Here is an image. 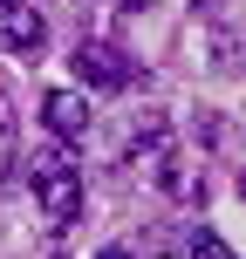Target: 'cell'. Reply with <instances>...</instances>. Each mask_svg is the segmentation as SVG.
Wrapping results in <instances>:
<instances>
[{
  "mask_svg": "<svg viewBox=\"0 0 246 259\" xmlns=\"http://www.w3.org/2000/svg\"><path fill=\"white\" fill-rule=\"evenodd\" d=\"M14 137V103H7V89H0V143Z\"/></svg>",
  "mask_w": 246,
  "mask_h": 259,
  "instance_id": "obj_6",
  "label": "cell"
},
{
  "mask_svg": "<svg viewBox=\"0 0 246 259\" xmlns=\"http://www.w3.org/2000/svg\"><path fill=\"white\" fill-rule=\"evenodd\" d=\"M76 82H89V89H130V55L110 48V41H76Z\"/></svg>",
  "mask_w": 246,
  "mask_h": 259,
  "instance_id": "obj_2",
  "label": "cell"
},
{
  "mask_svg": "<svg viewBox=\"0 0 246 259\" xmlns=\"http://www.w3.org/2000/svg\"><path fill=\"white\" fill-rule=\"evenodd\" d=\"M117 7H144V0H117Z\"/></svg>",
  "mask_w": 246,
  "mask_h": 259,
  "instance_id": "obj_8",
  "label": "cell"
},
{
  "mask_svg": "<svg viewBox=\"0 0 246 259\" xmlns=\"http://www.w3.org/2000/svg\"><path fill=\"white\" fill-rule=\"evenodd\" d=\"M27 184H34V205L48 211V225H68L82 211V170L62 150H34L27 157Z\"/></svg>",
  "mask_w": 246,
  "mask_h": 259,
  "instance_id": "obj_1",
  "label": "cell"
},
{
  "mask_svg": "<svg viewBox=\"0 0 246 259\" xmlns=\"http://www.w3.org/2000/svg\"><path fill=\"white\" fill-rule=\"evenodd\" d=\"M192 259H239V252L226 246V239L212 232V225H198V232H192Z\"/></svg>",
  "mask_w": 246,
  "mask_h": 259,
  "instance_id": "obj_5",
  "label": "cell"
},
{
  "mask_svg": "<svg viewBox=\"0 0 246 259\" xmlns=\"http://www.w3.org/2000/svg\"><path fill=\"white\" fill-rule=\"evenodd\" d=\"M41 116H48V130H55L62 143H82L89 123H96V109H89L82 89H48V96H41Z\"/></svg>",
  "mask_w": 246,
  "mask_h": 259,
  "instance_id": "obj_4",
  "label": "cell"
},
{
  "mask_svg": "<svg viewBox=\"0 0 246 259\" xmlns=\"http://www.w3.org/2000/svg\"><path fill=\"white\" fill-rule=\"evenodd\" d=\"M96 259H130V252H123V246H103V252H96Z\"/></svg>",
  "mask_w": 246,
  "mask_h": 259,
  "instance_id": "obj_7",
  "label": "cell"
},
{
  "mask_svg": "<svg viewBox=\"0 0 246 259\" xmlns=\"http://www.w3.org/2000/svg\"><path fill=\"white\" fill-rule=\"evenodd\" d=\"M41 41H48L41 7H27V0H0V48H7V55H41Z\"/></svg>",
  "mask_w": 246,
  "mask_h": 259,
  "instance_id": "obj_3",
  "label": "cell"
}]
</instances>
